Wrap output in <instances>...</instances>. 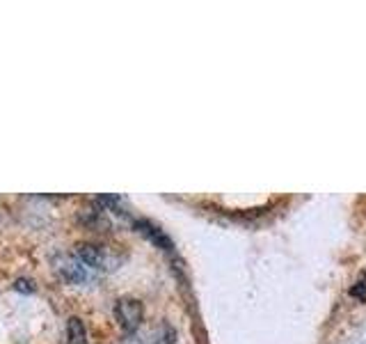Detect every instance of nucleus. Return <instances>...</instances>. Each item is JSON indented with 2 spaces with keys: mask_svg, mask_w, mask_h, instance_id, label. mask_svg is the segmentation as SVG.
Here are the masks:
<instances>
[{
  "mask_svg": "<svg viewBox=\"0 0 366 344\" xmlns=\"http://www.w3.org/2000/svg\"><path fill=\"white\" fill-rule=\"evenodd\" d=\"M66 335H69V344H87V331L78 317H71L66 324Z\"/></svg>",
  "mask_w": 366,
  "mask_h": 344,
  "instance_id": "5",
  "label": "nucleus"
},
{
  "mask_svg": "<svg viewBox=\"0 0 366 344\" xmlns=\"http://www.w3.org/2000/svg\"><path fill=\"white\" fill-rule=\"evenodd\" d=\"M53 268L71 285L87 280V266L78 259V255H57L53 259Z\"/></svg>",
  "mask_w": 366,
  "mask_h": 344,
  "instance_id": "2",
  "label": "nucleus"
},
{
  "mask_svg": "<svg viewBox=\"0 0 366 344\" xmlns=\"http://www.w3.org/2000/svg\"><path fill=\"white\" fill-rule=\"evenodd\" d=\"M14 289H16V292H23V294H32V292L37 289V287L32 285L30 280H26V278H19V280L14 282Z\"/></svg>",
  "mask_w": 366,
  "mask_h": 344,
  "instance_id": "6",
  "label": "nucleus"
},
{
  "mask_svg": "<svg viewBox=\"0 0 366 344\" xmlns=\"http://www.w3.org/2000/svg\"><path fill=\"white\" fill-rule=\"evenodd\" d=\"M115 317H117L119 326L126 333H133L140 329L145 317V308L138 299H119L117 306H115Z\"/></svg>",
  "mask_w": 366,
  "mask_h": 344,
  "instance_id": "1",
  "label": "nucleus"
},
{
  "mask_svg": "<svg viewBox=\"0 0 366 344\" xmlns=\"http://www.w3.org/2000/svg\"><path fill=\"white\" fill-rule=\"evenodd\" d=\"M136 229L142 236H147L149 241L156 243L158 248H163V250H172V241H170V236L163 232V229H158L154 223H149V220H136Z\"/></svg>",
  "mask_w": 366,
  "mask_h": 344,
  "instance_id": "4",
  "label": "nucleus"
},
{
  "mask_svg": "<svg viewBox=\"0 0 366 344\" xmlns=\"http://www.w3.org/2000/svg\"><path fill=\"white\" fill-rule=\"evenodd\" d=\"M76 255L85 266L92 268H110V252L108 248L98 243H78L76 245Z\"/></svg>",
  "mask_w": 366,
  "mask_h": 344,
  "instance_id": "3",
  "label": "nucleus"
},
{
  "mask_svg": "<svg viewBox=\"0 0 366 344\" xmlns=\"http://www.w3.org/2000/svg\"><path fill=\"white\" fill-rule=\"evenodd\" d=\"M364 289H366V282L362 280V282H357V287H353V289H351V294H353V296H362V294H364Z\"/></svg>",
  "mask_w": 366,
  "mask_h": 344,
  "instance_id": "7",
  "label": "nucleus"
}]
</instances>
